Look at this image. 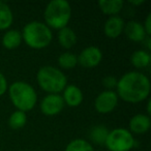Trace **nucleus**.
Returning a JSON list of instances; mask_svg holds the SVG:
<instances>
[{
    "label": "nucleus",
    "mask_w": 151,
    "mask_h": 151,
    "mask_svg": "<svg viewBox=\"0 0 151 151\" xmlns=\"http://www.w3.org/2000/svg\"><path fill=\"white\" fill-rule=\"evenodd\" d=\"M109 128L103 124L95 125L89 130V140L91 141V144L96 145H105L107 137L109 134Z\"/></svg>",
    "instance_id": "nucleus-18"
},
{
    "label": "nucleus",
    "mask_w": 151,
    "mask_h": 151,
    "mask_svg": "<svg viewBox=\"0 0 151 151\" xmlns=\"http://www.w3.org/2000/svg\"><path fill=\"white\" fill-rule=\"evenodd\" d=\"M44 23L50 29L67 27L71 19V6L66 0H52L44 11Z\"/></svg>",
    "instance_id": "nucleus-5"
},
{
    "label": "nucleus",
    "mask_w": 151,
    "mask_h": 151,
    "mask_svg": "<svg viewBox=\"0 0 151 151\" xmlns=\"http://www.w3.org/2000/svg\"><path fill=\"white\" fill-rule=\"evenodd\" d=\"M151 90L149 78L141 71L132 70L118 79L116 93L119 99L129 104H139L148 99Z\"/></svg>",
    "instance_id": "nucleus-1"
},
{
    "label": "nucleus",
    "mask_w": 151,
    "mask_h": 151,
    "mask_svg": "<svg viewBox=\"0 0 151 151\" xmlns=\"http://www.w3.org/2000/svg\"><path fill=\"white\" fill-rule=\"evenodd\" d=\"M21 33L23 42L34 50L47 48L53 40L52 29L40 21H31L27 23L23 27Z\"/></svg>",
    "instance_id": "nucleus-4"
},
{
    "label": "nucleus",
    "mask_w": 151,
    "mask_h": 151,
    "mask_svg": "<svg viewBox=\"0 0 151 151\" xmlns=\"http://www.w3.org/2000/svg\"><path fill=\"white\" fill-rule=\"evenodd\" d=\"M123 33L129 40L134 42H143L147 37V34L143 27V24L138 21H128L125 23Z\"/></svg>",
    "instance_id": "nucleus-13"
},
{
    "label": "nucleus",
    "mask_w": 151,
    "mask_h": 151,
    "mask_svg": "<svg viewBox=\"0 0 151 151\" xmlns=\"http://www.w3.org/2000/svg\"><path fill=\"white\" fill-rule=\"evenodd\" d=\"M143 44L145 45V48H146V51H150L151 50V36H147L144 40Z\"/></svg>",
    "instance_id": "nucleus-26"
},
{
    "label": "nucleus",
    "mask_w": 151,
    "mask_h": 151,
    "mask_svg": "<svg viewBox=\"0 0 151 151\" xmlns=\"http://www.w3.org/2000/svg\"><path fill=\"white\" fill-rule=\"evenodd\" d=\"M143 27L145 29L147 36H151V14H148L145 20L144 24H143Z\"/></svg>",
    "instance_id": "nucleus-25"
},
{
    "label": "nucleus",
    "mask_w": 151,
    "mask_h": 151,
    "mask_svg": "<svg viewBox=\"0 0 151 151\" xmlns=\"http://www.w3.org/2000/svg\"><path fill=\"white\" fill-rule=\"evenodd\" d=\"M12 104L17 110L27 112L33 110L37 104V93L32 85L24 81H16L12 83L7 89Z\"/></svg>",
    "instance_id": "nucleus-2"
},
{
    "label": "nucleus",
    "mask_w": 151,
    "mask_h": 151,
    "mask_svg": "<svg viewBox=\"0 0 151 151\" xmlns=\"http://www.w3.org/2000/svg\"><path fill=\"white\" fill-rule=\"evenodd\" d=\"M144 2H145L144 0H140V1H129L130 4H132L134 6H137V5H141V4H143Z\"/></svg>",
    "instance_id": "nucleus-27"
},
{
    "label": "nucleus",
    "mask_w": 151,
    "mask_h": 151,
    "mask_svg": "<svg viewBox=\"0 0 151 151\" xmlns=\"http://www.w3.org/2000/svg\"><path fill=\"white\" fill-rule=\"evenodd\" d=\"M105 146L109 151H130L136 146V139L127 128L117 127L109 132Z\"/></svg>",
    "instance_id": "nucleus-6"
},
{
    "label": "nucleus",
    "mask_w": 151,
    "mask_h": 151,
    "mask_svg": "<svg viewBox=\"0 0 151 151\" xmlns=\"http://www.w3.org/2000/svg\"><path fill=\"white\" fill-rule=\"evenodd\" d=\"M97 5L103 14L109 17H113L118 16V14L122 11L124 2L122 0H99Z\"/></svg>",
    "instance_id": "nucleus-16"
},
{
    "label": "nucleus",
    "mask_w": 151,
    "mask_h": 151,
    "mask_svg": "<svg viewBox=\"0 0 151 151\" xmlns=\"http://www.w3.org/2000/svg\"><path fill=\"white\" fill-rule=\"evenodd\" d=\"M125 22L120 16L109 17L104 24V33L109 38H117L123 33Z\"/></svg>",
    "instance_id": "nucleus-12"
},
{
    "label": "nucleus",
    "mask_w": 151,
    "mask_h": 151,
    "mask_svg": "<svg viewBox=\"0 0 151 151\" xmlns=\"http://www.w3.org/2000/svg\"><path fill=\"white\" fill-rule=\"evenodd\" d=\"M119 97L115 90H104L95 97L94 109L99 114H109L117 108Z\"/></svg>",
    "instance_id": "nucleus-7"
},
{
    "label": "nucleus",
    "mask_w": 151,
    "mask_h": 151,
    "mask_svg": "<svg viewBox=\"0 0 151 151\" xmlns=\"http://www.w3.org/2000/svg\"><path fill=\"white\" fill-rule=\"evenodd\" d=\"M1 42H2V46L7 50H15V49L19 48L23 42L21 31L17 29L6 30L3 34Z\"/></svg>",
    "instance_id": "nucleus-14"
},
{
    "label": "nucleus",
    "mask_w": 151,
    "mask_h": 151,
    "mask_svg": "<svg viewBox=\"0 0 151 151\" xmlns=\"http://www.w3.org/2000/svg\"><path fill=\"white\" fill-rule=\"evenodd\" d=\"M36 81L42 90L48 94H60L67 86V77L60 68L45 65L38 69Z\"/></svg>",
    "instance_id": "nucleus-3"
},
{
    "label": "nucleus",
    "mask_w": 151,
    "mask_h": 151,
    "mask_svg": "<svg viewBox=\"0 0 151 151\" xmlns=\"http://www.w3.org/2000/svg\"><path fill=\"white\" fill-rule=\"evenodd\" d=\"M64 151H94L93 145L85 139H73L66 145Z\"/></svg>",
    "instance_id": "nucleus-21"
},
{
    "label": "nucleus",
    "mask_w": 151,
    "mask_h": 151,
    "mask_svg": "<svg viewBox=\"0 0 151 151\" xmlns=\"http://www.w3.org/2000/svg\"><path fill=\"white\" fill-rule=\"evenodd\" d=\"M14 23V14L7 3L0 1V30H9Z\"/></svg>",
    "instance_id": "nucleus-19"
},
{
    "label": "nucleus",
    "mask_w": 151,
    "mask_h": 151,
    "mask_svg": "<svg viewBox=\"0 0 151 151\" xmlns=\"http://www.w3.org/2000/svg\"><path fill=\"white\" fill-rule=\"evenodd\" d=\"M9 89V83L5 78V76L0 71V96H2L3 94L7 92Z\"/></svg>",
    "instance_id": "nucleus-24"
},
{
    "label": "nucleus",
    "mask_w": 151,
    "mask_h": 151,
    "mask_svg": "<svg viewBox=\"0 0 151 151\" xmlns=\"http://www.w3.org/2000/svg\"><path fill=\"white\" fill-rule=\"evenodd\" d=\"M151 127L150 116L147 114H136L129 120L128 130L132 134H146Z\"/></svg>",
    "instance_id": "nucleus-10"
},
{
    "label": "nucleus",
    "mask_w": 151,
    "mask_h": 151,
    "mask_svg": "<svg viewBox=\"0 0 151 151\" xmlns=\"http://www.w3.org/2000/svg\"><path fill=\"white\" fill-rule=\"evenodd\" d=\"M150 107H151L150 99H148V101H147V106H146V109H147V115H148V116H150V114H151V109H150Z\"/></svg>",
    "instance_id": "nucleus-28"
},
{
    "label": "nucleus",
    "mask_w": 151,
    "mask_h": 151,
    "mask_svg": "<svg viewBox=\"0 0 151 151\" xmlns=\"http://www.w3.org/2000/svg\"><path fill=\"white\" fill-rule=\"evenodd\" d=\"M57 40L58 42L63 49L69 50L71 49L76 44H77V34L73 31V29H71L70 27H64L62 29L58 30L57 33Z\"/></svg>",
    "instance_id": "nucleus-15"
},
{
    "label": "nucleus",
    "mask_w": 151,
    "mask_h": 151,
    "mask_svg": "<svg viewBox=\"0 0 151 151\" xmlns=\"http://www.w3.org/2000/svg\"><path fill=\"white\" fill-rule=\"evenodd\" d=\"M130 63L138 69L146 68L151 63V55L146 50L134 51L130 56Z\"/></svg>",
    "instance_id": "nucleus-17"
},
{
    "label": "nucleus",
    "mask_w": 151,
    "mask_h": 151,
    "mask_svg": "<svg viewBox=\"0 0 151 151\" xmlns=\"http://www.w3.org/2000/svg\"><path fill=\"white\" fill-rule=\"evenodd\" d=\"M58 68L62 69H73L78 65V55L73 54L71 52H63L57 58Z\"/></svg>",
    "instance_id": "nucleus-20"
},
{
    "label": "nucleus",
    "mask_w": 151,
    "mask_h": 151,
    "mask_svg": "<svg viewBox=\"0 0 151 151\" xmlns=\"http://www.w3.org/2000/svg\"><path fill=\"white\" fill-rule=\"evenodd\" d=\"M27 114L25 112L16 110L15 112L11 114L9 118V125L13 129H20L24 127L27 123Z\"/></svg>",
    "instance_id": "nucleus-22"
},
{
    "label": "nucleus",
    "mask_w": 151,
    "mask_h": 151,
    "mask_svg": "<svg viewBox=\"0 0 151 151\" xmlns=\"http://www.w3.org/2000/svg\"><path fill=\"white\" fill-rule=\"evenodd\" d=\"M103 60V52L96 46H89L83 49L78 55V64L85 68H94Z\"/></svg>",
    "instance_id": "nucleus-8"
},
{
    "label": "nucleus",
    "mask_w": 151,
    "mask_h": 151,
    "mask_svg": "<svg viewBox=\"0 0 151 151\" xmlns=\"http://www.w3.org/2000/svg\"><path fill=\"white\" fill-rule=\"evenodd\" d=\"M65 104L61 94H47L40 101V109L45 116H56L62 112Z\"/></svg>",
    "instance_id": "nucleus-9"
},
{
    "label": "nucleus",
    "mask_w": 151,
    "mask_h": 151,
    "mask_svg": "<svg viewBox=\"0 0 151 151\" xmlns=\"http://www.w3.org/2000/svg\"><path fill=\"white\" fill-rule=\"evenodd\" d=\"M61 96H62L65 105L70 108L79 107L84 99V94H83V91L81 90V88L73 84H67V86L62 91Z\"/></svg>",
    "instance_id": "nucleus-11"
},
{
    "label": "nucleus",
    "mask_w": 151,
    "mask_h": 151,
    "mask_svg": "<svg viewBox=\"0 0 151 151\" xmlns=\"http://www.w3.org/2000/svg\"><path fill=\"white\" fill-rule=\"evenodd\" d=\"M117 82H118V79L116 78L115 76H111V75L106 76L105 78L103 79V81H101L106 90H114V89H116Z\"/></svg>",
    "instance_id": "nucleus-23"
}]
</instances>
